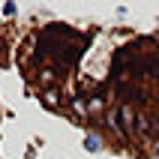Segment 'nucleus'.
<instances>
[{
	"mask_svg": "<svg viewBox=\"0 0 159 159\" xmlns=\"http://www.w3.org/2000/svg\"><path fill=\"white\" fill-rule=\"evenodd\" d=\"M27 93L132 159H159V12L117 21H45L18 39Z\"/></svg>",
	"mask_w": 159,
	"mask_h": 159,
	"instance_id": "f257e3e1",
	"label": "nucleus"
},
{
	"mask_svg": "<svg viewBox=\"0 0 159 159\" xmlns=\"http://www.w3.org/2000/svg\"><path fill=\"white\" fill-rule=\"evenodd\" d=\"M6 60H9V36H6V30L0 27V69L6 66Z\"/></svg>",
	"mask_w": 159,
	"mask_h": 159,
	"instance_id": "f03ea898",
	"label": "nucleus"
}]
</instances>
